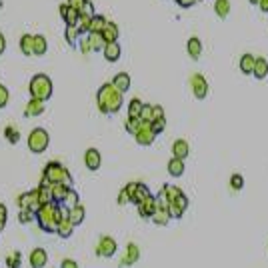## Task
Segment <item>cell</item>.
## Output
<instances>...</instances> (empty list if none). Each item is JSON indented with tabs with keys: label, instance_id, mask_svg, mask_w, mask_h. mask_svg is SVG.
Segmentation results:
<instances>
[{
	"label": "cell",
	"instance_id": "6da1fadb",
	"mask_svg": "<svg viewBox=\"0 0 268 268\" xmlns=\"http://www.w3.org/2000/svg\"><path fill=\"white\" fill-rule=\"evenodd\" d=\"M96 104L102 114H116L122 108V92L112 82H106L96 92Z\"/></svg>",
	"mask_w": 268,
	"mask_h": 268
},
{
	"label": "cell",
	"instance_id": "7a4b0ae2",
	"mask_svg": "<svg viewBox=\"0 0 268 268\" xmlns=\"http://www.w3.org/2000/svg\"><path fill=\"white\" fill-rule=\"evenodd\" d=\"M66 214L62 212L60 204L50 202V204H42L40 206V210L36 212V222H38V226L44 232H56V228H58V224H60V220Z\"/></svg>",
	"mask_w": 268,
	"mask_h": 268
},
{
	"label": "cell",
	"instance_id": "3957f363",
	"mask_svg": "<svg viewBox=\"0 0 268 268\" xmlns=\"http://www.w3.org/2000/svg\"><path fill=\"white\" fill-rule=\"evenodd\" d=\"M42 178H46L50 184H64V186L72 188V176H70L68 168H66L64 164H60V162L50 160V162L44 166Z\"/></svg>",
	"mask_w": 268,
	"mask_h": 268
},
{
	"label": "cell",
	"instance_id": "277c9868",
	"mask_svg": "<svg viewBox=\"0 0 268 268\" xmlns=\"http://www.w3.org/2000/svg\"><path fill=\"white\" fill-rule=\"evenodd\" d=\"M28 88H30V96L36 100L46 102L52 96V80L46 74H34Z\"/></svg>",
	"mask_w": 268,
	"mask_h": 268
},
{
	"label": "cell",
	"instance_id": "5b68a950",
	"mask_svg": "<svg viewBox=\"0 0 268 268\" xmlns=\"http://www.w3.org/2000/svg\"><path fill=\"white\" fill-rule=\"evenodd\" d=\"M48 132L44 128H32L30 134H28V150L34 152V154H40L48 148Z\"/></svg>",
	"mask_w": 268,
	"mask_h": 268
},
{
	"label": "cell",
	"instance_id": "8992f818",
	"mask_svg": "<svg viewBox=\"0 0 268 268\" xmlns=\"http://www.w3.org/2000/svg\"><path fill=\"white\" fill-rule=\"evenodd\" d=\"M16 202H18L20 210H32L34 214H36V212L40 210V206H42L38 188H34V190H30V192H24V194H20V196L16 198Z\"/></svg>",
	"mask_w": 268,
	"mask_h": 268
},
{
	"label": "cell",
	"instance_id": "52a82bcc",
	"mask_svg": "<svg viewBox=\"0 0 268 268\" xmlns=\"http://www.w3.org/2000/svg\"><path fill=\"white\" fill-rule=\"evenodd\" d=\"M156 136H158V134L152 130V124H150V122H142L140 130L134 134V138H136V142H138L140 146H150V144L156 140Z\"/></svg>",
	"mask_w": 268,
	"mask_h": 268
},
{
	"label": "cell",
	"instance_id": "ba28073f",
	"mask_svg": "<svg viewBox=\"0 0 268 268\" xmlns=\"http://www.w3.org/2000/svg\"><path fill=\"white\" fill-rule=\"evenodd\" d=\"M116 250H118V244H116V240L112 236H102L98 240V244H96V254L100 258H110V256L116 254Z\"/></svg>",
	"mask_w": 268,
	"mask_h": 268
},
{
	"label": "cell",
	"instance_id": "9c48e42d",
	"mask_svg": "<svg viewBox=\"0 0 268 268\" xmlns=\"http://www.w3.org/2000/svg\"><path fill=\"white\" fill-rule=\"evenodd\" d=\"M190 86H192V94H194V98H198V100H204L206 98V94H208V82H206V78L202 76V74H192L190 76Z\"/></svg>",
	"mask_w": 268,
	"mask_h": 268
},
{
	"label": "cell",
	"instance_id": "30bf717a",
	"mask_svg": "<svg viewBox=\"0 0 268 268\" xmlns=\"http://www.w3.org/2000/svg\"><path fill=\"white\" fill-rule=\"evenodd\" d=\"M186 208H188V196L182 192L178 198H174V200L170 202L168 212H170V216H172V218H182V214L186 212Z\"/></svg>",
	"mask_w": 268,
	"mask_h": 268
},
{
	"label": "cell",
	"instance_id": "8fae6325",
	"mask_svg": "<svg viewBox=\"0 0 268 268\" xmlns=\"http://www.w3.org/2000/svg\"><path fill=\"white\" fill-rule=\"evenodd\" d=\"M84 164H86V168L88 170H98L100 168V164H102V154L96 150V148H88L86 152H84Z\"/></svg>",
	"mask_w": 268,
	"mask_h": 268
},
{
	"label": "cell",
	"instance_id": "7c38bea8",
	"mask_svg": "<svg viewBox=\"0 0 268 268\" xmlns=\"http://www.w3.org/2000/svg\"><path fill=\"white\" fill-rule=\"evenodd\" d=\"M138 258H140V248L134 244V242H130V244L126 246L124 258L120 260V266H132L134 262H138Z\"/></svg>",
	"mask_w": 268,
	"mask_h": 268
},
{
	"label": "cell",
	"instance_id": "4fadbf2b",
	"mask_svg": "<svg viewBox=\"0 0 268 268\" xmlns=\"http://www.w3.org/2000/svg\"><path fill=\"white\" fill-rule=\"evenodd\" d=\"M60 16L64 18L66 26H78L80 12H78V10H74V8H70L66 2H64V4H60Z\"/></svg>",
	"mask_w": 268,
	"mask_h": 268
},
{
	"label": "cell",
	"instance_id": "5bb4252c",
	"mask_svg": "<svg viewBox=\"0 0 268 268\" xmlns=\"http://www.w3.org/2000/svg\"><path fill=\"white\" fill-rule=\"evenodd\" d=\"M28 262H30L32 268H44L46 262H48L46 250H44V248H34V250L30 252V256H28Z\"/></svg>",
	"mask_w": 268,
	"mask_h": 268
},
{
	"label": "cell",
	"instance_id": "9a60e30c",
	"mask_svg": "<svg viewBox=\"0 0 268 268\" xmlns=\"http://www.w3.org/2000/svg\"><path fill=\"white\" fill-rule=\"evenodd\" d=\"M156 212V196H148L142 204H138V214L142 218H152Z\"/></svg>",
	"mask_w": 268,
	"mask_h": 268
},
{
	"label": "cell",
	"instance_id": "2e32d148",
	"mask_svg": "<svg viewBox=\"0 0 268 268\" xmlns=\"http://www.w3.org/2000/svg\"><path fill=\"white\" fill-rule=\"evenodd\" d=\"M44 112V102L42 100H36V98H30L26 108H24V116L32 118V116H40Z\"/></svg>",
	"mask_w": 268,
	"mask_h": 268
},
{
	"label": "cell",
	"instance_id": "e0dca14e",
	"mask_svg": "<svg viewBox=\"0 0 268 268\" xmlns=\"http://www.w3.org/2000/svg\"><path fill=\"white\" fill-rule=\"evenodd\" d=\"M68 186L64 184H50V194H52V202L54 204H64V198L68 194Z\"/></svg>",
	"mask_w": 268,
	"mask_h": 268
},
{
	"label": "cell",
	"instance_id": "ac0fdd59",
	"mask_svg": "<svg viewBox=\"0 0 268 268\" xmlns=\"http://www.w3.org/2000/svg\"><path fill=\"white\" fill-rule=\"evenodd\" d=\"M172 154H174V158L184 160V158L190 154V146H188V142H186V140H182V138L174 140V144H172Z\"/></svg>",
	"mask_w": 268,
	"mask_h": 268
},
{
	"label": "cell",
	"instance_id": "d6986e66",
	"mask_svg": "<svg viewBox=\"0 0 268 268\" xmlns=\"http://www.w3.org/2000/svg\"><path fill=\"white\" fill-rule=\"evenodd\" d=\"M102 54H104V58H106L108 62H116V60L120 58V54H122L120 44H118V42H110V44H106L104 50H102Z\"/></svg>",
	"mask_w": 268,
	"mask_h": 268
},
{
	"label": "cell",
	"instance_id": "ffe728a7",
	"mask_svg": "<svg viewBox=\"0 0 268 268\" xmlns=\"http://www.w3.org/2000/svg\"><path fill=\"white\" fill-rule=\"evenodd\" d=\"M66 216H68V220L74 224V226H78V224H82L84 222V218H86V210H84V206H76V208H72V210H66Z\"/></svg>",
	"mask_w": 268,
	"mask_h": 268
},
{
	"label": "cell",
	"instance_id": "44dd1931",
	"mask_svg": "<svg viewBox=\"0 0 268 268\" xmlns=\"http://www.w3.org/2000/svg\"><path fill=\"white\" fill-rule=\"evenodd\" d=\"M186 48H188V54H190L192 60H198V58H200V54H202V42H200L198 36H192V38L188 40Z\"/></svg>",
	"mask_w": 268,
	"mask_h": 268
},
{
	"label": "cell",
	"instance_id": "7402d4cb",
	"mask_svg": "<svg viewBox=\"0 0 268 268\" xmlns=\"http://www.w3.org/2000/svg\"><path fill=\"white\" fill-rule=\"evenodd\" d=\"M118 26L114 24V22H108L106 26H104V30H102V38L106 40V44H110V42H118Z\"/></svg>",
	"mask_w": 268,
	"mask_h": 268
},
{
	"label": "cell",
	"instance_id": "603a6c76",
	"mask_svg": "<svg viewBox=\"0 0 268 268\" xmlns=\"http://www.w3.org/2000/svg\"><path fill=\"white\" fill-rule=\"evenodd\" d=\"M168 174L170 176H174V178H178V176H182L184 174V160H180V158H170L168 160Z\"/></svg>",
	"mask_w": 268,
	"mask_h": 268
},
{
	"label": "cell",
	"instance_id": "cb8c5ba5",
	"mask_svg": "<svg viewBox=\"0 0 268 268\" xmlns=\"http://www.w3.org/2000/svg\"><path fill=\"white\" fill-rule=\"evenodd\" d=\"M72 232H74V224L68 220V216H64V218L60 220L58 228H56V234H58L60 238H70V236H72Z\"/></svg>",
	"mask_w": 268,
	"mask_h": 268
},
{
	"label": "cell",
	"instance_id": "d4e9b609",
	"mask_svg": "<svg viewBox=\"0 0 268 268\" xmlns=\"http://www.w3.org/2000/svg\"><path fill=\"white\" fill-rule=\"evenodd\" d=\"M20 50L26 56H34V36L32 34H22V38H20Z\"/></svg>",
	"mask_w": 268,
	"mask_h": 268
},
{
	"label": "cell",
	"instance_id": "484cf974",
	"mask_svg": "<svg viewBox=\"0 0 268 268\" xmlns=\"http://www.w3.org/2000/svg\"><path fill=\"white\" fill-rule=\"evenodd\" d=\"M112 84H114V86H116V88L124 94V92L130 88V76H128L126 72H118V74L112 78Z\"/></svg>",
	"mask_w": 268,
	"mask_h": 268
},
{
	"label": "cell",
	"instance_id": "4316f807",
	"mask_svg": "<svg viewBox=\"0 0 268 268\" xmlns=\"http://www.w3.org/2000/svg\"><path fill=\"white\" fill-rule=\"evenodd\" d=\"M142 108H144V102H142V100L132 98V100L128 102V118H140Z\"/></svg>",
	"mask_w": 268,
	"mask_h": 268
},
{
	"label": "cell",
	"instance_id": "83f0119b",
	"mask_svg": "<svg viewBox=\"0 0 268 268\" xmlns=\"http://www.w3.org/2000/svg\"><path fill=\"white\" fill-rule=\"evenodd\" d=\"M254 66H256L254 54H242V58H240V70L244 74H252L254 72Z\"/></svg>",
	"mask_w": 268,
	"mask_h": 268
},
{
	"label": "cell",
	"instance_id": "f1b7e54d",
	"mask_svg": "<svg viewBox=\"0 0 268 268\" xmlns=\"http://www.w3.org/2000/svg\"><path fill=\"white\" fill-rule=\"evenodd\" d=\"M148 196H152L150 194V190H148V186L146 184H142V182H138V188H136V194H134V198H132V204H142Z\"/></svg>",
	"mask_w": 268,
	"mask_h": 268
},
{
	"label": "cell",
	"instance_id": "f546056e",
	"mask_svg": "<svg viewBox=\"0 0 268 268\" xmlns=\"http://www.w3.org/2000/svg\"><path fill=\"white\" fill-rule=\"evenodd\" d=\"M88 40H90L92 52H102L104 46H106V40H104L102 34H98V32H90V34H88Z\"/></svg>",
	"mask_w": 268,
	"mask_h": 268
},
{
	"label": "cell",
	"instance_id": "4dcf8cb0",
	"mask_svg": "<svg viewBox=\"0 0 268 268\" xmlns=\"http://www.w3.org/2000/svg\"><path fill=\"white\" fill-rule=\"evenodd\" d=\"M170 218H172V216H170V212H168L166 208H156V212H154V216H152L150 220H152L154 224H158V226H166Z\"/></svg>",
	"mask_w": 268,
	"mask_h": 268
},
{
	"label": "cell",
	"instance_id": "1f68e13d",
	"mask_svg": "<svg viewBox=\"0 0 268 268\" xmlns=\"http://www.w3.org/2000/svg\"><path fill=\"white\" fill-rule=\"evenodd\" d=\"M258 80L266 78L268 76V60L266 58H256V66H254V72H252Z\"/></svg>",
	"mask_w": 268,
	"mask_h": 268
},
{
	"label": "cell",
	"instance_id": "d6a6232c",
	"mask_svg": "<svg viewBox=\"0 0 268 268\" xmlns=\"http://www.w3.org/2000/svg\"><path fill=\"white\" fill-rule=\"evenodd\" d=\"M214 12L218 18H226L230 14V0H216L214 2Z\"/></svg>",
	"mask_w": 268,
	"mask_h": 268
},
{
	"label": "cell",
	"instance_id": "836d02e7",
	"mask_svg": "<svg viewBox=\"0 0 268 268\" xmlns=\"http://www.w3.org/2000/svg\"><path fill=\"white\" fill-rule=\"evenodd\" d=\"M46 50H48L46 38H44L42 34L34 36V56H42V54H46Z\"/></svg>",
	"mask_w": 268,
	"mask_h": 268
},
{
	"label": "cell",
	"instance_id": "e575fe53",
	"mask_svg": "<svg viewBox=\"0 0 268 268\" xmlns=\"http://www.w3.org/2000/svg\"><path fill=\"white\" fill-rule=\"evenodd\" d=\"M108 24V20L102 16V14H96L94 18H92V24H90V32H98V34H102V30H104V26ZM88 32V34H90Z\"/></svg>",
	"mask_w": 268,
	"mask_h": 268
},
{
	"label": "cell",
	"instance_id": "d590c367",
	"mask_svg": "<svg viewBox=\"0 0 268 268\" xmlns=\"http://www.w3.org/2000/svg\"><path fill=\"white\" fill-rule=\"evenodd\" d=\"M4 136H6V140H8L10 144H16V142L20 140V132H18L16 126H6V128H4Z\"/></svg>",
	"mask_w": 268,
	"mask_h": 268
},
{
	"label": "cell",
	"instance_id": "8d00e7d4",
	"mask_svg": "<svg viewBox=\"0 0 268 268\" xmlns=\"http://www.w3.org/2000/svg\"><path fill=\"white\" fill-rule=\"evenodd\" d=\"M64 206H66L68 210H72V208L78 206V192H76L74 188L68 190V194H66V198H64Z\"/></svg>",
	"mask_w": 268,
	"mask_h": 268
},
{
	"label": "cell",
	"instance_id": "74e56055",
	"mask_svg": "<svg viewBox=\"0 0 268 268\" xmlns=\"http://www.w3.org/2000/svg\"><path fill=\"white\" fill-rule=\"evenodd\" d=\"M6 266H8V268H20V266H22V254L16 250V252H12L10 256H6Z\"/></svg>",
	"mask_w": 268,
	"mask_h": 268
},
{
	"label": "cell",
	"instance_id": "f35d334b",
	"mask_svg": "<svg viewBox=\"0 0 268 268\" xmlns=\"http://www.w3.org/2000/svg\"><path fill=\"white\" fill-rule=\"evenodd\" d=\"M126 130L130 132V134H136L138 130H140V126H142V120L140 118H126Z\"/></svg>",
	"mask_w": 268,
	"mask_h": 268
},
{
	"label": "cell",
	"instance_id": "ab89813d",
	"mask_svg": "<svg viewBox=\"0 0 268 268\" xmlns=\"http://www.w3.org/2000/svg\"><path fill=\"white\" fill-rule=\"evenodd\" d=\"M78 34H80V30L76 26H66V30H64V38L68 44H74L78 40Z\"/></svg>",
	"mask_w": 268,
	"mask_h": 268
},
{
	"label": "cell",
	"instance_id": "60d3db41",
	"mask_svg": "<svg viewBox=\"0 0 268 268\" xmlns=\"http://www.w3.org/2000/svg\"><path fill=\"white\" fill-rule=\"evenodd\" d=\"M140 120L142 122H154V106L152 104H144V108H142V114H140Z\"/></svg>",
	"mask_w": 268,
	"mask_h": 268
},
{
	"label": "cell",
	"instance_id": "b9f144b4",
	"mask_svg": "<svg viewBox=\"0 0 268 268\" xmlns=\"http://www.w3.org/2000/svg\"><path fill=\"white\" fill-rule=\"evenodd\" d=\"M18 220H20V224H28V222L36 220V214L32 210H20L18 212Z\"/></svg>",
	"mask_w": 268,
	"mask_h": 268
},
{
	"label": "cell",
	"instance_id": "7bdbcfd3",
	"mask_svg": "<svg viewBox=\"0 0 268 268\" xmlns=\"http://www.w3.org/2000/svg\"><path fill=\"white\" fill-rule=\"evenodd\" d=\"M230 186H232V190H242V188H244V178H242V174H232V176H230Z\"/></svg>",
	"mask_w": 268,
	"mask_h": 268
},
{
	"label": "cell",
	"instance_id": "ee69618b",
	"mask_svg": "<svg viewBox=\"0 0 268 268\" xmlns=\"http://www.w3.org/2000/svg\"><path fill=\"white\" fill-rule=\"evenodd\" d=\"M8 100H10V92H8V88H6L4 84H0V108H4V106L8 104Z\"/></svg>",
	"mask_w": 268,
	"mask_h": 268
},
{
	"label": "cell",
	"instance_id": "f6af8a7d",
	"mask_svg": "<svg viewBox=\"0 0 268 268\" xmlns=\"http://www.w3.org/2000/svg\"><path fill=\"white\" fill-rule=\"evenodd\" d=\"M80 16H90V18L96 16V14H94V6H92V2H86V4L80 8Z\"/></svg>",
	"mask_w": 268,
	"mask_h": 268
},
{
	"label": "cell",
	"instance_id": "bcb514c9",
	"mask_svg": "<svg viewBox=\"0 0 268 268\" xmlns=\"http://www.w3.org/2000/svg\"><path fill=\"white\" fill-rule=\"evenodd\" d=\"M80 50H82V54H88V52H92V46H90L88 34H86L84 38H80Z\"/></svg>",
	"mask_w": 268,
	"mask_h": 268
},
{
	"label": "cell",
	"instance_id": "7dc6e473",
	"mask_svg": "<svg viewBox=\"0 0 268 268\" xmlns=\"http://www.w3.org/2000/svg\"><path fill=\"white\" fill-rule=\"evenodd\" d=\"M86 2H88V0H66V4H68L70 8H74V10H78V12H80V8H82Z\"/></svg>",
	"mask_w": 268,
	"mask_h": 268
},
{
	"label": "cell",
	"instance_id": "c3c4849f",
	"mask_svg": "<svg viewBox=\"0 0 268 268\" xmlns=\"http://www.w3.org/2000/svg\"><path fill=\"white\" fill-rule=\"evenodd\" d=\"M164 128H166V118H162V120H154V122H152V130H154L156 134H160Z\"/></svg>",
	"mask_w": 268,
	"mask_h": 268
},
{
	"label": "cell",
	"instance_id": "681fc988",
	"mask_svg": "<svg viewBox=\"0 0 268 268\" xmlns=\"http://www.w3.org/2000/svg\"><path fill=\"white\" fill-rule=\"evenodd\" d=\"M6 218H8V210L4 204H0V228L6 226Z\"/></svg>",
	"mask_w": 268,
	"mask_h": 268
},
{
	"label": "cell",
	"instance_id": "f907efd6",
	"mask_svg": "<svg viewBox=\"0 0 268 268\" xmlns=\"http://www.w3.org/2000/svg\"><path fill=\"white\" fill-rule=\"evenodd\" d=\"M128 202H130V196H128L126 188H122V190H120V194H118V204L122 206V204H128Z\"/></svg>",
	"mask_w": 268,
	"mask_h": 268
},
{
	"label": "cell",
	"instance_id": "816d5d0a",
	"mask_svg": "<svg viewBox=\"0 0 268 268\" xmlns=\"http://www.w3.org/2000/svg\"><path fill=\"white\" fill-rule=\"evenodd\" d=\"M60 268H78V262L72 260V258H64L62 264H60Z\"/></svg>",
	"mask_w": 268,
	"mask_h": 268
},
{
	"label": "cell",
	"instance_id": "f5cc1de1",
	"mask_svg": "<svg viewBox=\"0 0 268 268\" xmlns=\"http://www.w3.org/2000/svg\"><path fill=\"white\" fill-rule=\"evenodd\" d=\"M162 118H164V108L154 104V120H162Z\"/></svg>",
	"mask_w": 268,
	"mask_h": 268
},
{
	"label": "cell",
	"instance_id": "db71d44e",
	"mask_svg": "<svg viewBox=\"0 0 268 268\" xmlns=\"http://www.w3.org/2000/svg\"><path fill=\"white\" fill-rule=\"evenodd\" d=\"M176 2H178V6H182V8H190V6L196 4V0H176Z\"/></svg>",
	"mask_w": 268,
	"mask_h": 268
},
{
	"label": "cell",
	"instance_id": "11a10c76",
	"mask_svg": "<svg viewBox=\"0 0 268 268\" xmlns=\"http://www.w3.org/2000/svg\"><path fill=\"white\" fill-rule=\"evenodd\" d=\"M4 50H6V38H4L2 32H0V56L4 54Z\"/></svg>",
	"mask_w": 268,
	"mask_h": 268
},
{
	"label": "cell",
	"instance_id": "9f6ffc18",
	"mask_svg": "<svg viewBox=\"0 0 268 268\" xmlns=\"http://www.w3.org/2000/svg\"><path fill=\"white\" fill-rule=\"evenodd\" d=\"M258 6H260V10H262V12H266V14H268V0H260Z\"/></svg>",
	"mask_w": 268,
	"mask_h": 268
},
{
	"label": "cell",
	"instance_id": "6f0895ef",
	"mask_svg": "<svg viewBox=\"0 0 268 268\" xmlns=\"http://www.w3.org/2000/svg\"><path fill=\"white\" fill-rule=\"evenodd\" d=\"M260 2V0H250V4H258Z\"/></svg>",
	"mask_w": 268,
	"mask_h": 268
},
{
	"label": "cell",
	"instance_id": "680465c9",
	"mask_svg": "<svg viewBox=\"0 0 268 268\" xmlns=\"http://www.w3.org/2000/svg\"><path fill=\"white\" fill-rule=\"evenodd\" d=\"M196 2H200V0H196Z\"/></svg>",
	"mask_w": 268,
	"mask_h": 268
}]
</instances>
